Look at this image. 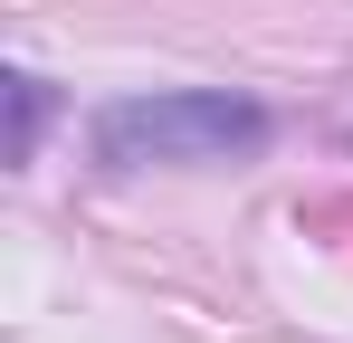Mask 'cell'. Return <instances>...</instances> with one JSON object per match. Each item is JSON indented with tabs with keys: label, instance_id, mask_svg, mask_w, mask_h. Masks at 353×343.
Returning a JSON list of instances; mask_svg holds the SVG:
<instances>
[{
	"label": "cell",
	"instance_id": "obj_1",
	"mask_svg": "<svg viewBox=\"0 0 353 343\" xmlns=\"http://www.w3.org/2000/svg\"><path fill=\"white\" fill-rule=\"evenodd\" d=\"M268 105L230 86H163V96H115L96 114V163L105 172H210L268 153Z\"/></svg>",
	"mask_w": 353,
	"mask_h": 343
},
{
	"label": "cell",
	"instance_id": "obj_2",
	"mask_svg": "<svg viewBox=\"0 0 353 343\" xmlns=\"http://www.w3.org/2000/svg\"><path fill=\"white\" fill-rule=\"evenodd\" d=\"M39 124H48V76L10 67V163H29V153H39Z\"/></svg>",
	"mask_w": 353,
	"mask_h": 343
}]
</instances>
